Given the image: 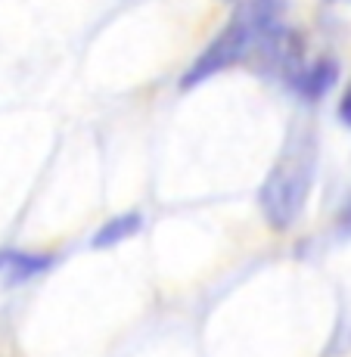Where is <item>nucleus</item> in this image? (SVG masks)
I'll list each match as a JSON object with an SVG mask.
<instances>
[{"mask_svg": "<svg viewBox=\"0 0 351 357\" xmlns=\"http://www.w3.org/2000/svg\"><path fill=\"white\" fill-rule=\"evenodd\" d=\"M339 227L351 233V196L345 199V205H342V211H339Z\"/></svg>", "mask_w": 351, "mask_h": 357, "instance_id": "8", "label": "nucleus"}, {"mask_svg": "<svg viewBox=\"0 0 351 357\" xmlns=\"http://www.w3.org/2000/svg\"><path fill=\"white\" fill-rule=\"evenodd\" d=\"M336 81H339V63L323 56V59H314V63L301 66V72L295 75V81L289 87H292L301 100L314 102V100L327 97V93L336 87Z\"/></svg>", "mask_w": 351, "mask_h": 357, "instance_id": "5", "label": "nucleus"}, {"mask_svg": "<svg viewBox=\"0 0 351 357\" xmlns=\"http://www.w3.org/2000/svg\"><path fill=\"white\" fill-rule=\"evenodd\" d=\"M339 121L351 128V84L345 87V93H342V100H339Z\"/></svg>", "mask_w": 351, "mask_h": 357, "instance_id": "7", "label": "nucleus"}, {"mask_svg": "<svg viewBox=\"0 0 351 357\" xmlns=\"http://www.w3.org/2000/svg\"><path fill=\"white\" fill-rule=\"evenodd\" d=\"M329 3H348V0H329Z\"/></svg>", "mask_w": 351, "mask_h": 357, "instance_id": "9", "label": "nucleus"}, {"mask_svg": "<svg viewBox=\"0 0 351 357\" xmlns=\"http://www.w3.org/2000/svg\"><path fill=\"white\" fill-rule=\"evenodd\" d=\"M318 174V143L311 130H295L274 159L258 190V205L274 230H289L308 208Z\"/></svg>", "mask_w": 351, "mask_h": 357, "instance_id": "1", "label": "nucleus"}, {"mask_svg": "<svg viewBox=\"0 0 351 357\" xmlns=\"http://www.w3.org/2000/svg\"><path fill=\"white\" fill-rule=\"evenodd\" d=\"M140 227H143L140 211H121V215L109 218V221L94 233L91 245L94 249H112V245H121V243H128V239H134L137 233H140Z\"/></svg>", "mask_w": 351, "mask_h": 357, "instance_id": "6", "label": "nucleus"}, {"mask_svg": "<svg viewBox=\"0 0 351 357\" xmlns=\"http://www.w3.org/2000/svg\"><path fill=\"white\" fill-rule=\"evenodd\" d=\"M283 10H286V0H243L230 22L211 38V44L205 47V50L193 59V66L184 72L181 87L190 91V87L215 78L224 68L237 66L239 59H249L252 47L258 44L261 34L271 31L274 25H280Z\"/></svg>", "mask_w": 351, "mask_h": 357, "instance_id": "2", "label": "nucleus"}, {"mask_svg": "<svg viewBox=\"0 0 351 357\" xmlns=\"http://www.w3.org/2000/svg\"><path fill=\"white\" fill-rule=\"evenodd\" d=\"M53 258L40 255V252H22V249H3L0 252V286L10 289V286H22L34 280L38 273L50 271Z\"/></svg>", "mask_w": 351, "mask_h": 357, "instance_id": "4", "label": "nucleus"}, {"mask_svg": "<svg viewBox=\"0 0 351 357\" xmlns=\"http://www.w3.org/2000/svg\"><path fill=\"white\" fill-rule=\"evenodd\" d=\"M249 59L255 63L258 72L292 84L295 75L305 66V40H301L299 31L286 29V25H274L271 31H264L258 38Z\"/></svg>", "mask_w": 351, "mask_h": 357, "instance_id": "3", "label": "nucleus"}]
</instances>
